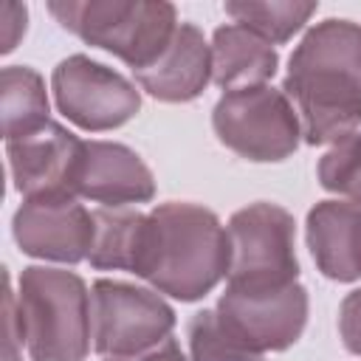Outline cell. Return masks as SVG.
Returning <instances> with one entry per match:
<instances>
[{
  "mask_svg": "<svg viewBox=\"0 0 361 361\" xmlns=\"http://www.w3.org/2000/svg\"><path fill=\"white\" fill-rule=\"evenodd\" d=\"M228 231L212 209L161 203L144 217L130 274L147 279L158 293L195 302L228 276Z\"/></svg>",
  "mask_w": 361,
  "mask_h": 361,
  "instance_id": "obj_2",
  "label": "cell"
},
{
  "mask_svg": "<svg viewBox=\"0 0 361 361\" xmlns=\"http://www.w3.org/2000/svg\"><path fill=\"white\" fill-rule=\"evenodd\" d=\"M79 138L56 121H48L42 130L6 144L8 172L14 189L25 197L68 192V175L79 149ZM71 195V192H68Z\"/></svg>",
  "mask_w": 361,
  "mask_h": 361,
  "instance_id": "obj_12",
  "label": "cell"
},
{
  "mask_svg": "<svg viewBox=\"0 0 361 361\" xmlns=\"http://www.w3.org/2000/svg\"><path fill=\"white\" fill-rule=\"evenodd\" d=\"M90 324L99 355H133L172 336L175 310L155 290L96 279L90 288Z\"/></svg>",
  "mask_w": 361,
  "mask_h": 361,
  "instance_id": "obj_7",
  "label": "cell"
},
{
  "mask_svg": "<svg viewBox=\"0 0 361 361\" xmlns=\"http://www.w3.org/2000/svg\"><path fill=\"white\" fill-rule=\"evenodd\" d=\"M3 330H6V344H3V361H20L23 358V319L17 307V293L11 290V276L6 274V296H3Z\"/></svg>",
  "mask_w": 361,
  "mask_h": 361,
  "instance_id": "obj_21",
  "label": "cell"
},
{
  "mask_svg": "<svg viewBox=\"0 0 361 361\" xmlns=\"http://www.w3.org/2000/svg\"><path fill=\"white\" fill-rule=\"evenodd\" d=\"M14 240L23 254L56 262L87 259L93 245V212L73 195L51 192L25 197L14 212Z\"/></svg>",
  "mask_w": 361,
  "mask_h": 361,
  "instance_id": "obj_10",
  "label": "cell"
},
{
  "mask_svg": "<svg viewBox=\"0 0 361 361\" xmlns=\"http://www.w3.org/2000/svg\"><path fill=\"white\" fill-rule=\"evenodd\" d=\"M276 65L274 45L237 23L220 25L212 37V82L226 93L265 85L276 73Z\"/></svg>",
  "mask_w": 361,
  "mask_h": 361,
  "instance_id": "obj_15",
  "label": "cell"
},
{
  "mask_svg": "<svg viewBox=\"0 0 361 361\" xmlns=\"http://www.w3.org/2000/svg\"><path fill=\"white\" fill-rule=\"evenodd\" d=\"M316 11V3H302V0H276V3H257V0H237L226 3V14L262 37L265 42H288Z\"/></svg>",
  "mask_w": 361,
  "mask_h": 361,
  "instance_id": "obj_18",
  "label": "cell"
},
{
  "mask_svg": "<svg viewBox=\"0 0 361 361\" xmlns=\"http://www.w3.org/2000/svg\"><path fill=\"white\" fill-rule=\"evenodd\" d=\"M68 192L118 209L152 200L155 180L149 166L130 147L116 141H82L68 175Z\"/></svg>",
  "mask_w": 361,
  "mask_h": 361,
  "instance_id": "obj_11",
  "label": "cell"
},
{
  "mask_svg": "<svg viewBox=\"0 0 361 361\" xmlns=\"http://www.w3.org/2000/svg\"><path fill=\"white\" fill-rule=\"evenodd\" d=\"M319 180L327 192L361 203V133L336 141L319 161Z\"/></svg>",
  "mask_w": 361,
  "mask_h": 361,
  "instance_id": "obj_20",
  "label": "cell"
},
{
  "mask_svg": "<svg viewBox=\"0 0 361 361\" xmlns=\"http://www.w3.org/2000/svg\"><path fill=\"white\" fill-rule=\"evenodd\" d=\"M228 285L240 290H271L299 279L293 251V217L276 203H251L228 220Z\"/></svg>",
  "mask_w": 361,
  "mask_h": 361,
  "instance_id": "obj_6",
  "label": "cell"
},
{
  "mask_svg": "<svg viewBox=\"0 0 361 361\" xmlns=\"http://www.w3.org/2000/svg\"><path fill=\"white\" fill-rule=\"evenodd\" d=\"M104 361H186L180 353V344L169 336L161 344L144 350V353H133V355H107Z\"/></svg>",
  "mask_w": 361,
  "mask_h": 361,
  "instance_id": "obj_24",
  "label": "cell"
},
{
  "mask_svg": "<svg viewBox=\"0 0 361 361\" xmlns=\"http://www.w3.org/2000/svg\"><path fill=\"white\" fill-rule=\"evenodd\" d=\"M133 73L138 85L161 102H192L212 79V45L203 39L197 25L178 23L161 56Z\"/></svg>",
  "mask_w": 361,
  "mask_h": 361,
  "instance_id": "obj_13",
  "label": "cell"
},
{
  "mask_svg": "<svg viewBox=\"0 0 361 361\" xmlns=\"http://www.w3.org/2000/svg\"><path fill=\"white\" fill-rule=\"evenodd\" d=\"M25 17H28V11H25V6H20V3H11V0H3L0 3V34H3V54H8V51H14V45H17V39L25 34Z\"/></svg>",
  "mask_w": 361,
  "mask_h": 361,
  "instance_id": "obj_23",
  "label": "cell"
},
{
  "mask_svg": "<svg viewBox=\"0 0 361 361\" xmlns=\"http://www.w3.org/2000/svg\"><path fill=\"white\" fill-rule=\"evenodd\" d=\"M282 93L307 144H336L361 124V25L316 23L293 48Z\"/></svg>",
  "mask_w": 361,
  "mask_h": 361,
  "instance_id": "obj_1",
  "label": "cell"
},
{
  "mask_svg": "<svg viewBox=\"0 0 361 361\" xmlns=\"http://www.w3.org/2000/svg\"><path fill=\"white\" fill-rule=\"evenodd\" d=\"M51 87L59 113L90 133L121 127L141 107V93L133 82L85 54L62 59L54 68Z\"/></svg>",
  "mask_w": 361,
  "mask_h": 361,
  "instance_id": "obj_8",
  "label": "cell"
},
{
  "mask_svg": "<svg viewBox=\"0 0 361 361\" xmlns=\"http://www.w3.org/2000/svg\"><path fill=\"white\" fill-rule=\"evenodd\" d=\"M48 11L62 28L110 51L133 71L152 65L169 45L178 14L172 3H144V0H54Z\"/></svg>",
  "mask_w": 361,
  "mask_h": 361,
  "instance_id": "obj_4",
  "label": "cell"
},
{
  "mask_svg": "<svg viewBox=\"0 0 361 361\" xmlns=\"http://www.w3.org/2000/svg\"><path fill=\"white\" fill-rule=\"evenodd\" d=\"M220 144L248 161H282L299 147L302 124L290 99L271 87L254 85L220 96L212 113Z\"/></svg>",
  "mask_w": 361,
  "mask_h": 361,
  "instance_id": "obj_5",
  "label": "cell"
},
{
  "mask_svg": "<svg viewBox=\"0 0 361 361\" xmlns=\"http://www.w3.org/2000/svg\"><path fill=\"white\" fill-rule=\"evenodd\" d=\"M338 333L350 353L361 355V290L344 296L338 307Z\"/></svg>",
  "mask_w": 361,
  "mask_h": 361,
  "instance_id": "obj_22",
  "label": "cell"
},
{
  "mask_svg": "<svg viewBox=\"0 0 361 361\" xmlns=\"http://www.w3.org/2000/svg\"><path fill=\"white\" fill-rule=\"evenodd\" d=\"M307 248L327 279H361V203L322 200L307 212Z\"/></svg>",
  "mask_w": 361,
  "mask_h": 361,
  "instance_id": "obj_14",
  "label": "cell"
},
{
  "mask_svg": "<svg viewBox=\"0 0 361 361\" xmlns=\"http://www.w3.org/2000/svg\"><path fill=\"white\" fill-rule=\"evenodd\" d=\"M17 307L31 361H82L90 350V293L73 271L31 265L20 276Z\"/></svg>",
  "mask_w": 361,
  "mask_h": 361,
  "instance_id": "obj_3",
  "label": "cell"
},
{
  "mask_svg": "<svg viewBox=\"0 0 361 361\" xmlns=\"http://www.w3.org/2000/svg\"><path fill=\"white\" fill-rule=\"evenodd\" d=\"M0 104H3V135L20 141L42 130L48 118V93L42 76L28 65H8L0 73Z\"/></svg>",
  "mask_w": 361,
  "mask_h": 361,
  "instance_id": "obj_16",
  "label": "cell"
},
{
  "mask_svg": "<svg viewBox=\"0 0 361 361\" xmlns=\"http://www.w3.org/2000/svg\"><path fill=\"white\" fill-rule=\"evenodd\" d=\"M214 310L243 344L265 355L299 341L307 324V290L299 282L271 290L226 288Z\"/></svg>",
  "mask_w": 361,
  "mask_h": 361,
  "instance_id": "obj_9",
  "label": "cell"
},
{
  "mask_svg": "<svg viewBox=\"0 0 361 361\" xmlns=\"http://www.w3.org/2000/svg\"><path fill=\"white\" fill-rule=\"evenodd\" d=\"M141 212L135 209H110L102 206L93 212V245H90V265L99 271H133L138 240H141V226H144Z\"/></svg>",
  "mask_w": 361,
  "mask_h": 361,
  "instance_id": "obj_17",
  "label": "cell"
},
{
  "mask_svg": "<svg viewBox=\"0 0 361 361\" xmlns=\"http://www.w3.org/2000/svg\"><path fill=\"white\" fill-rule=\"evenodd\" d=\"M192 361H268L262 353L243 344L217 316V310H200L186 327Z\"/></svg>",
  "mask_w": 361,
  "mask_h": 361,
  "instance_id": "obj_19",
  "label": "cell"
}]
</instances>
